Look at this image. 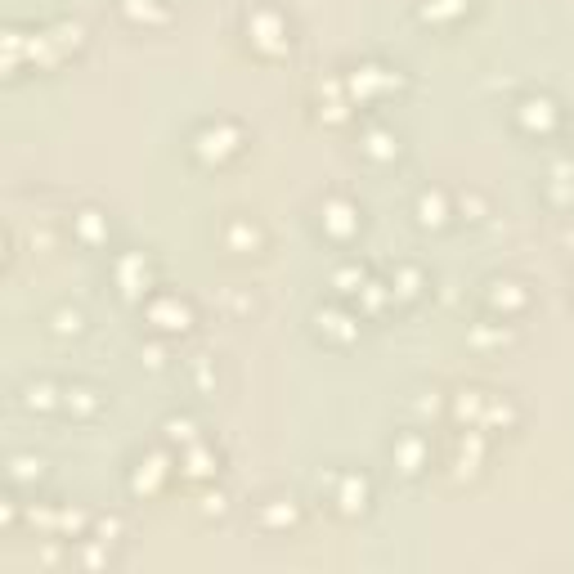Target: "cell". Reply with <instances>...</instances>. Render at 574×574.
Here are the masks:
<instances>
[{"label": "cell", "mask_w": 574, "mask_h": 574, "mask_svg": "<svg viewBox=\"0 0 574 574\" xmlns=\"http://www.w3.org/2000/svg\"><path fill=\"white\" fill-rule=\"evenodd\" d=\"M516 122H521L525 135H552L561 126V108L548 95H525L516 104Z\"/></svg>", "instance_id": "5b68a950"}, {"label": "cell", "mask_w": 574, "mask_h": 574, "mask_svg": "<svg viewBox=\"0 0 574 574\" xmlns=\"http://www.w3.org/2000/svg\"><path fill=\"white\" fill-rule=\"evenodd\" d=\"M225 243H229V252H238V256H256L265 247V234H261V225H256V220L234 216L225 225Z\"/></svg>", "instance_id": "8fae6325"}, {"label": "cell", "mask_w": 574, "mask_h": 574, "mask_svg": "<svg viewBox=\"0 0 574 574\" xmlns=\"http://www.w3.org/2000/svg\"><path fill=\"white\" fill-rule=\"evenodd\" d=\"M319 216H323V234L337 238V243H350L359 234V207L350 198H328L319 207Z\"/></svg>", "instance_id": "52a82bcc"}, {"label": "cell", "mask_w": 574, "mask_h": 574, "mask_svg": "<svg viewBox=\"0 0 574 574\" xmlns=\"http://www.w3.org/2000/svg\"><path fill=\"white\" fill-rule=\"evenodd\" d=\"M77 238L81 243H104L108 238V216L104 211H95V207L77 211Z\"/></svg>", "instance_id": "5bb4252c"}, {"label": "cell", "mask_w": 574, "mask_h": 574, "mask_svg": "<svg viewBox=\"0 0 574 574\" xmlns=\"http://www.w3.org/2000/svg\"><path fill=\"white\" fill-rule=\"evenodd\" d=\"M391 453H395V467H400L404 476H422V467L431 462V449H427V440H422V431H404V435H395Z\"/></svg>", "instance_id": "9c48e42d"}, {"label": "cell", "mask_w": 574, "mask_h": 574, "mask_svg": "<svg viewBox=\"0 0 574 574\" xmlns=\"http://www.w3.org/2000/svg\"><path fill=\"white\" fill-rule=\"evenodd\" d=\"M444 9L462 14V9H467V0H427V5H422V18H427V23H444Z\"/></svg>", "instance_id": "d6986e66"}, {"label": "cell", "mask_w": 574, "mask_h": 574, "mask_svg": "<svg viewBox=\"0 0 574 574\" xmlns=\"http://www.w3.org/2000/svg\"><path fill=\"white\" fill-rule=\"evenodd\" d=\"M247 36H252V45L261 54H270V59H279V54L292 50L287 18L279 14V9H270V5H252V9H247Z\"/></svg>", "instance_id": "7a4b0ae2"}, {"label": "cell", "mask_w": 574, "mask_h": 574, "mask_svg": "<svg viewBox=\"0 0 574 574\" xmlns=\"http://www.w3.org/2000/svg\"><path fill=\"white\" fill-rule=\"evenodd\" d=\"M162 431H166V440H171V444H184V449L202 440L198 427H193V418H166V422H162Z\"/></svg>", "instance_id": "e0dca14e"}, {"label": "cell", "mask_w": 574, "mask_h": 574, "mask_svg": "<svg viewBox=\"0 0 574 574\" xmlns=\"http://www.w3.org/2000/svg\"><path fill=\"white\" fill-rule=\"evenodd\" d=\"M32 476H45V462L41 458H14L9 480H14V485H23V480H32Z\"/></svg>", "instance_id": "44dd1931"}, {"label": "cell", "mask_w": 574, "mask_h": 574, "mask_svg": "<svg viewBox=\"0 0 574 574\" xmlns=\"http://www.w3.org/2000/svg\"><path fill=\"white\" fill-rule=\"evenodd\" d=\"M418 220H422V225H444V220H449V207H444L440 189H422L418 193Z\"/></svg>", "instance_id": "9a60e30c"}, {"label": "cell", "mask_w": 574, "mask_h": 574, "mask_svg": "<svg viewBox=\"0 0 574 574\" xmlns=\"http://www.w3.org/2000/svg\"><path fill=\"white\" fill-rule=\"evenodd\" d=\"M117 283H122L126 296H144L148 292L153 274H148V261H144L140 252H131V256H122V261H117Z\"/></svg>", "instance_id": "7c38bea8"}, {"label": "cell", "mask_w": 574, "mask_h": 574, "mask_svg": "<svg viewBox=\"0 0 574 574\" xmlns=\"http://www.w3.org/2000/svg\"><path fill=\"white\" fill-rule=\"evenodd\" d=\"M202 512H207V516H225V494H220V489H207V494H202Z\"/></svg>", "instance_id": "d4e9b609"}, {"label": "cell", "mask_w": 574, "mask_h": 574, "mask_svg": "<svg viewBox=\"0 0 574 574\" xmlns=\"http://www.w3.org/2000/svg\"><path fill=\"white\" fill-rule=\"evenodd\" d=\"M485 305L494 314H525V305H530V292H525L521 279H489L485 283Z\"/></svg>", "instance_id": "ba28073f"}, {"label": "cell", "mask_w": 574, "mask_h": 574, "mask_svg": "<svg viewBox=\"0 0 574 574\" xmlns=\"http://www.w3.org/2000/svg\"><path fill=\"white\" fill-rule=\"evenodd\" d=\"M332 498L328 503L337 507V516H350V521H355V516H364L368 512V503H373V485H368V476H359V471H332Z\"/></svg>", "instance_id": "3957f363"}, {"label": "cell", "mask_w": 574, "mask_h": 574, "mask_svg": "<svg viewBox=\"0 0 574 574\" xmlns=\"http://www.w3.org/2000/svg\"><path fill=\"white\" fill-rule=\"evenodd\" d=\"M63 404H68V413H77V418H95L99 409H104V395L95 391V386H63Z\"/></svg>", "instance_id": "4fadbf2b"}, {"label": "cell", "mask_w": 574, "mask_h": 574, "mask_svg": "<svg viewBox=\"0 0 574 574\" xmlns=\"http://www.w3.org/2000/svg\"><path fill=\"white\" fill-rule=\"evenodd\" d=\"M256 525H261L265 534H287L301 525V503L287 494H274V498H261V507H256Z\"/></svg>", "instance_id": "8992f818"}, {"label": "cell", "mask_w": 574, "mask_h": 574, "mask_svg": "<svg viewBox=\"0 0 574 574\" xmlns=\"http://www.w3.org/2000/svg\"><path fill=\"white\" fill-rule=\"evenodd\" d=\"M81 323H86V319H81L77 310H59V314H54V332H72V337H77Z\"/></svg>", "instance_id": "cb8c5ba5"}, {"label": "cell", "mask_w": 574, "mask_h": 574, "mask_svg": "<svg viewBox=\"0 0 574 574\" xmlns=\"http://www.w3.org/2000/svg\"><path fill=\"white\" fill-rule=\"evenodd\" d=\"M480 467H485V431L462 427L458 440H453V453H449V476L453 480H476Z\"/></svg>", "instance_id": "277c9868"}, {"label": "cell", "mask_w": 574, "mask_h": 574, "mask_svg": "<svg viewBox=\"0 0 574 574\" xmlns=\"http://www.w3.org/2000/svg\"><path fill=\"white\" fill-rule=\"evenodd\" d=\"M368 153L373 157H395L400 153V144H395V135H386V131H368Z\"/></svg>", "instance_id": "ffe728a7"}, {"label": "cell", "mask_w": 574, "mask_h": 574, "mask_svg": "<svg viewBox=\"0 0 574 574\" xmlns=\"http://www.w3.org/2000/svg\"><path fill=\"white\" fill-rule=\"evenodd\" d=\"M23 404H27V409H54L59 400H54L50 382H36V386H27V391H23Z\"/></svg>", "instance_id": "ac0fdd59"}, {"label": "cell", "mask_w": 574, "mask_h": 574, "mask_svg": "<svg viewBox=\"0 0 574 574\" xmlns=\"http://www.w3.org/2000/svg\"><path fill=\"white\" fill-rule=\"evenodd\" d=\"M148 319L157 323L162 332H189V323H193V310H189V301H180V296H157L153 305H148Z\"/></svg>", "instance_id": "30bf717a"}, {"label": "cell", "mask_w": 574, "mask_h": 574, "mask_svg": "<svg viewBox=\"0 0 574 574\" xmlns=\"http://www.w3.org/2000/svg\"><path fill=\"white\" fill-rule=\"evenodd\" d=\"M395 287H400V296H404V301H413V296L422 292V274L404 265V270H400V279H391V292H395Z\"/></svg>", "instance_id": "7402d4cb"}, {"label": "cell", "mask_w": 574, "mask_h": 574, "mask_svg": "<svg viewBox=\"0 0 574 574\" xmlns=\"http://www.w3.org/2000/svg\"><path fill=\"white\" fill-rule=\"evenodd\" d=\"M184 462H189V467H184V476H193V480H211V476H216V467L207 462V444H202V440L184 449Z\"/></svg>", "instance_id": "2e32d148"}, {"label": "cell", "mask_w": 574, "mask_h": 574, "mask_svg": "<svg viewBox=\"0 0 574 574\" xmlns=\"http://www.w3.org/2000/svg\"><path fill=\"white\" fill-rule=\"evenodd\" d=\"M368 283V274H364V265H346V270L337 274V287L341 292H359V287Z\"/></svg>", "instance_id": "603a6c76"}, {"label": "cell", "mask_w": 574, "mask_h": 574, "mask_svg": "<svg viewBox=\"0 0 574 574\" xmlns=\"http://www.w3.org/2000/svg\"><path fill=\"white\" fill-rule=\"evenodd\" d=\"M243 153V131L234 122H207L198 135H193V157L202 166H225L229 157Z\"/></svg>", "instance_id": "6da1fadb"}]
</instances>
